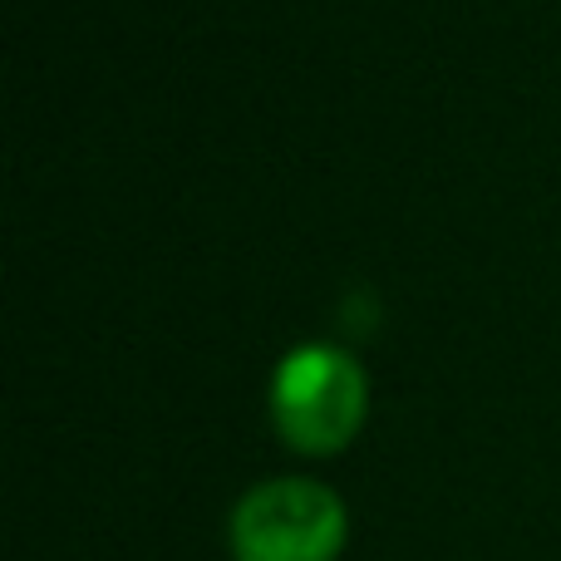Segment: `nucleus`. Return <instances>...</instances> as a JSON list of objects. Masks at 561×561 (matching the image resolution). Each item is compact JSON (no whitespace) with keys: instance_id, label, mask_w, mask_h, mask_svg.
I'll return each mask as SVG.
<instances>
[{"instance_id":"f03ea898","label":"nucleus","mask_w":561,"mask_h":561,"mask_svg":"<svg viewBox=\"0 0 561 561\" xmlns=\"http://www.w3.org/2000/svg\"><path fill=\"white\" fill-rule=\"evenodd\" d=\"M345 503L316 478H272L242 493L227 523L237 561H335L345 552Z\"/></svg>"},{"instance_id":"f257e3e1","label":"nucleus","mask_w":561,"mask_h":561,"mask_svg":"<svg viewBox=\"0 0 561 561\" xmlns=\"http://www.w3.org/2000/svg\"><path fill=\"white\" fill-rule=\"evenodd\" d=\"M365 369L340 345H296L272 375V424L296 454H340L365 424Z\"/></svg>"}]
</instances>
